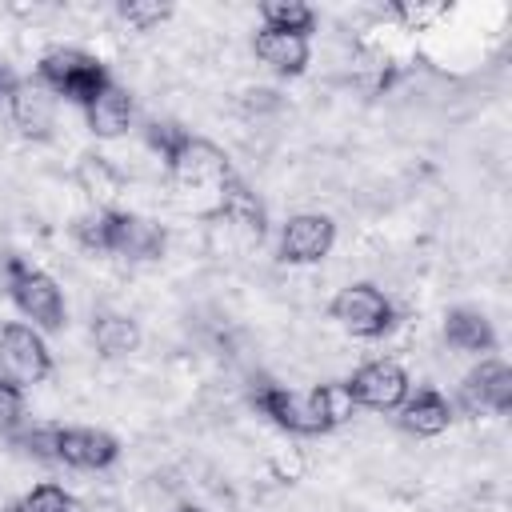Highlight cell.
I'll list each match as a JSON object with an SVG mask.
<instances>
[{"label": "cell", "instance_id": "ba28073f", "mask_svg": "<svg viewBox=\"0 0 512 512\" xmlns=\"http://www.w3.org/2000/svg\"><path fill=\"white\" fill-rule=\"evenodd\" d=\"M48 448H52V464L64 468H80V472H100L108 464H116L120 456V440L104 428H60L48 424Z\"/></svg>", "mask_w": 512, "mask_h": 512}, {"label": "cell", "instance_id": "9a60e30c", "mask_svg": "<svg viewBox=\"0 0 512 512\" xmlns=\"http://www.w3.org/2000/svg\"><path fill=\"white\" fill-rule=\"evenodd\" d=\"M252 52L256 60L276 72V76H300L312 60V48H308V36H292V32H272V28H260L252 36Z\"/></svg>", "mask_w": 512, "mask_h": 512}, {"label": "cell", "instance_id": "484cf974", "mask_svg": "<svg viewBox=\"0 0 512 512\" xmlns=\"http://www.w3.org/2000/svg\"><path fill=\"white\" fill-rule=\"evenodd\" d=\"M16 84H20V76H16V72H12V68H8L4 60H0V100H8Z\"/></svg>", "mask_w": 512, "mask_h": 512}, {"label": "cell", "instance_id": "52a82bcc", "mask_svg": "<svg viewBox=\"0 0 512 512\" xmlns=\"http://www.w3.org/2000/svg\"><path fill=\"white\" fill-rule=\"evenodd\" d=\"M348 396L356 408H372V412H396L408 392H412V380L408 372L396 364V360H364L348 380H344Z\"/></svg>", "mask_w": 512, "mask_h": 512}, {"label": "cell", "instance_id": "ffe728a7", "mask_svg": "<svg viewBox=\"0 0 512 512\" xmlns=\"http://www.w3.org/2000/svg\"><path fill=\"white\" fill-rule=\"evenodd\" d=\"M8 512H88V508H84V500H76L68 488L44 480V484L28 488L24 496H16V500L8 504Z\"/></svg>", "mask_w": 512, "mask_h": 512}, {"label": "cell", "instance_id": "277c9868", "mask_svg": "<svg viewBox=\"0 0 512 512\" xmlns=\"http://www.w3.org/2000/svg\"><path fill=\"white\" fill-rule=\"evenodd\" d=\"M4 276H8V300L16 304V312L24 320H32V328H44V332H60L64 328V320H68L64 292L44 268H32L28 260L8 256Z\"/></svg>", "mask_w": 512, "mask_h": 512}, {"label": "cell", "instance_id": "5bb4252c", "mask_svg": "<svg viewBox=\"0 0 512 512\" xmlns=\"http://www.w3.org/2000/svg\"><path fill=\"white\" fill-rule=\"evenodd\" d=\"M440 336L456 352H472V356H492L496 352V328H492V320L480 308H468V304H456V308L444 312Z\"/></svg>", "mask_w": 512, "mask_h": 512}, {"label": "cell", "instance_id": "d4e9b609", "mask_svg": "<svg viewBox=\"0 0 512 512\" xmlns=\"http://www.w3.org/2000/svg\"><path fill=\"white\" fill-rule=\"evenodd\" d=\"M388 12H392L396 20H404L408 28H424V24L440 20V16L448 12V4H392Z\"/></svg>", "mask_w": 512, "mask_h": 512}, {"label": "cell", "instance_id": "4fadbf2b", "mask_svg": "<svg viewBox=\"0 0 512 512\" xmlns=\"http://www.w3.org/2000/svg\"><path fill=\"white\" fill-rule=\"evenodd\" d=\"M220 216H224L248 244H260L264 232H268V212H264V204L256 200V192H252L236 172L220 184Z\"/></svg>", "mask_w": 512, "mask_h": 512}, {"label": "cell", "instance_id": "cb8c5ba5", "mask_svg": "<svg viewBox=\"0 0 512 512\" xmlns=\"http://www.w3.org/2000/svg\"><path fill=\"white\" fill-rule=\"evenodd\" d=\"M80 184L88 188V196H108L112 188H116V176L108 172V164H104V156H84L80 160Z\"/></svg>", "mask_w": 512, "mask_h": 512}, {"label": "cell", "instance_id": "3957f363", "mask_svg": "<svg viewBox=\"0 0 512 512\" xmlns=\"http://www.w3.org/2000/svg\"><path fill=\"white\" fill-rule=\"evenodd\" d=\"M36 84H44L56 100H68L76 108H88L112 84V76H108L104 60H96L92 52L56 44V48H48L36 60Z\"/></svg>", "mask_w": 512, "mask_h": 512}, {"label": "cell", "instance_id": "d6986e66", "mask_svg": "<svg viewBox=\"0 0 512 512\" xmlns=\"http://www.w3.org/2000/svg\"><path fill=\"white\" fill-rule=\"evenodd\" d=\"M260 20H264V28L292 32V36H312V28H316V12L304 0H264Z\"/></svg>", "mask_w": 512, "mask_h": 512}, {"label": "cell", "instance_id": "603a6c76", "mask_svg": "<svg viewBox=\"0 0 512 512\" xmlns=\"http://www.w3.org/2000/svg\"><path fill=\"white\" fill-rule=\"evenodd\" d=\"M24 420V388L0 376V436H12Z\"/></svg>", "mask_w": 512, "mask_h": 512}, {"label": "cell", "instance_id": "44dd1931", "mask_svg": "<svg viewBox=\"0 0 512 512\" xmlns=\"http://www.w3.org/2000/svg\"><path fill=\"white\" fill-rule=\"evenodd\" d=\"M116 16L128 28H136V32H152V28H160L172 16V4H160V0H120Z\"/></svg>", "mask_w": 512, "mask_h": 512}, {"label": "cell", "instance_id": "4316f807", "mask_svg": "<svg viewBox=\"0 0 512 512\" xmlns=\"http://www.w3.org/2000/svg\"><path fill=\"white\" fill-rule=\"evenodd\" d=\"M176 512H200V508H196V504H180Z\"/></svg>", "mask_w": 512, "mask_h": 512}, {"label": "cell", "instance_id": "ac0fdd59", "mask_svg": "<svg viewBox=\"0 0 512 512\" xmlns=\"http://www.w3.org/2000/svg\"><path fill=\"white\" fill-rule=\"evenodd\" d=\"M92 344L104 360H120V356H132L140 348V324L124 312H100L92 320Z\"/></svg>", "mask_w": 512, "mask_h": 512}, {"label": "cell", "instance_id": "9c48e42d", "mask_svg": "<svg viewBox=\"0 0 512 512\" xmlns=\"http://www.w3.org/2000/svg\"><path fill=\"white\" fill-rule=\"evenodd\" d=\"M336 244V224L324 212H296L280 228V260L284 264H320Z\"/></svg>", "mask_w": 512, "mask_h": 512}, {"label": "cell", "instance_id": "8fae6325", "mask_svg": "<svg viewBox=\"0 0 512 512\" xmlns=\"http://www.w3.org/2000/svg\"><path fill=\"white\" fill-rule=\"evenodd\" d=\"M460 404L468 412H492L504 416L512 408V368L500 356H484L464 380H460Z\"/></svg>", "mask_w": 512, "mask_h": 512}, {"label": "cell", "instance_id": "7a4b0ae2", "mask_svg": "<svg viewBox=\"0 0 512 512\" xmlns=\"http://www.w3.org/2000/svg\"><path fill=\"white\" fill-rule=\"evenodd\" d=\"M72 236L88 252L124 256V260H156V256H164V244H168V232L156 220H148L140 212H124V208L84 212L72 224Z\"/></svg>", "mask_w": 512, "mask_h": 512}, {"label": "cell", "instance_id": "5b68a950", "mask_svg": "<svg viewBox=\"0 0 512 512\" xmlns=\"http://www.w3.org/2000/svg\"><path fill=\"white\" fill-rule=\"evenodd\" d=\"M328 316H332L344 332H352V336H360V340H376V336H384V332L392 328L396 308H392V300H388L376 284L360 280V284H348V288H340V292L332 296Z\"/></svg>", "mask_w": 512, "mask_h": 512}, {"label": "cell", "instance_id": "e0dca14e", "mask_svg": "<svg viewBox=\"0 0 512 512\" xmlns=\"http://www.w3.org/2000/svg\"><path fill=\"white\" fill-rule=\"evenodd\" d=\"M84 120H88V132L100 136V140H116V136H124V132L132 128V120H136L132 92L120 88V84L112 80V84L84 108Z\"/></svg>", "mask_w": 512, "mask_h": 512}, {"label": "cell", "instance_id": "2e32d148", "mask_svg": "<svg viewBox=\"0 0 512 512\" xmlns=\"http://www.w3.org/2000/svg\"><path fill=\"white\" fill-rule=\"evenodd\" d=\"M396 412H400V428L412 432V436H440V432H448V424L456 416L452 400L440 388H416V392H408V400Z\"/></svg>", "mask_w": 512, "mask_h": 512}, {"label": "cell", "instance_id": "30bf717a", "mask_svg": "<svg viewBox=\"0 0 512 512\" xmlns=\"http://www.w3.org/2000/svg\"><path fill=\"white\" fill-rule=\"evenodd\" d=\"M168 172H172L184 188H216V192H220V184L232 176V164H228V156H224L212 140L188 132V140H184V144L176 148V156L168 160Z\"/></svg>", "mask_w": 512, "mask_h": 512}, {"label": "cell", "instance_id": "8992f818", "mask_svg": "<svg viewBox=\"0 0 512 512\" xmlns=\"http://www.w3.org/2000/svg\"><path fill=\"white\" fill-rule=\"evenodd\" d=\"M0 376L16 388L40 384L52 376V352L32 324H0Z\"/></svg>", "mask_w": 512, "mask_h": 512}, {"label": "cell", "instance_id": "7402d4cb", "mask_svg": "<svg viewBox=\"0 0 512 512\" xmlns=\"http://www.w3.org/2000/svg\"><path fill=\"white\" fill-rule=\"evenodd\" d=\"M144 140H148V148L160 152V160L168 164V160L176 156V148L188 140V128H180L176 120H148V124H144Z\"/></svg>", "mask_w": 512, "mask_h": 512}, {"label": "cell", "instance_id": "6da1fadb", "mask_svg": "<svg viewBox=\"0 0 512 512\" xmlns=\"http://www.w3.org/2000/svg\"><path fill=\"white\" fill-rule=\"evenodd\" d=\"M252 408L264 412L276 428L296 432V436H324L332 428H340L356 404L344 388V380L332 384H312V388H284V384H256L252 388Z\"/></svg>", "mask_w": 512, "mask_h": 512}, {"label": "cell", "instance_id": "7c38bea8", "mask_svg": "<svg viewBox=\"0 0 512 512\" xmlns=\"http://www.w3.org/2000/svg\"><path fill=\"white\" fill-rule=\"evenodd\" d=\"M8 116H12L20 136L48 140L52 128H56V96L36 80H20L12 88V96H8Z\"/></svg>", "mask_w": 512, "mask_h": 512}]
</instances>
